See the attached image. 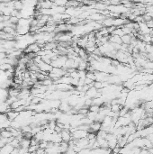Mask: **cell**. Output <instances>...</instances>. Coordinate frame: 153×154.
Instances as JSON below:
<instances>
[{
  "label": "cell",
  "instance_id": "obj_1",
  "mask_svg": "<svg viewBox=\"0 0 153 154\" xmlns=\"http://www.w3.org/2000/svg\"><path fill=\"white\" fill-rule=\"evenodd\" d=\"M68 60L67 56H58V58L52 60L51 65L52 68H58V69H62L64 65L66 63V60Z\"/></svg>",
  "mask_w": 153,
  "mask_h": 154
},
{
  "label": "cell",
  "instance_id": "obj_2",
  "mask_svg": "<svg viewBox=\"0 0 153 154\" xmlns=\"http://www.w3.org/2000/svg\"><path fill=\"white\" fill-rule=\"evenodd\" d=\"M41 50H42V48L40 47L36 43H32V44L28 45L27 48L23 52H25L26 54H28V53H35V54H37Z\"/></svg>",
  "mask_w": 153,
  "mask_h": 154
},
{
  "label": "cell",
  "instance_id": "obj_3",
  "mask_svg": "<svg viewBox=\"0 0 153 154\" xmlns=\"http://www.w3.org/2000/svg\"><path fill=\"white\" fill-rule=\"evenodd\" d=\"M101 127H102L101 123H99V122H93L89 126V131H88V133L96 134L101 130Z\"/></svg>",
  "mask_w": 153,
  "mask_h": 154
},
{
  "label": "cell",
  "instance_id": "obj_4",
  "mask_svg": "<svg viewBox=\"0 0 153 154\" xmlns=\"http://www.w3.org/2000/svg\"><path fill=\"white\" fill-rule=\"evenodd\" d=\"M60 136H61L62 142H69L72 140V134L69 130H65V129L62 130V132L60 133Z\"/></svg>",
  "mask_w": 153,
  "mask_h": 154
},
{
  "label": "cell",
  "instance_id": "obj_5",
  "mask_svg": "<svg viewBox=\"0 0 153 154\" xmlns=\"http://www.w3.org/2000/svg\"><path fill=\"white\" fill-rule=\"evenodd\" d=\"M37 66H38V68L40 69V71H43V72H46V73H50V72L52 70L51 65L46 64V63L43 62V61H42L40 64H38Z\"/></svg>",
  "mask_w": 153,
  "mask_h": 154
},
{
  "label": "cell",
  "instance_id": "obj_6",
  "mask_svg": "<svg viewBox=\"0 0 153 154\" xmlns=\"http://www.w3.org/2000/svg\"><path fill=\"white\" fill-rule=\"evenodd\" d=\"M0 137L5 138V139H9V138H13V134L11 131H8L7 129H2L0 130Z\"/></svg>",
  "mask_w": 153,
  "mask_h": 154
},
{
  "label": "cell",
  "instance_id": "obj_7",
  "mask_svg": "<svg viewBox=\"0 0 153 154\" xmlns=\"http://www.w3.org/2000/svg\"><path fill=\"white\" fill-rule=\"evenodd\" d=\"M14 149V148H13L10 144H5L3 148L0 149V154H10Z\"/></svg>",
  "mask_w": 153,
  "mask_h": 154
},
{
  "label": "cell",
  "instance_id": "obj_8",
  "mask_svg": "<svg viewBox=\"0 0 153 154\" xmlns=\"http://www.w3.org/2000/svg\"><path fill=\"white\" fill-rule=\"evenodd\" d=\"M109 43H115V44H120L122 45V38L117 36V35H110L109 37Z\"/></svg>",
  "mask_w": 153,
  "mask_h": 154
},
{
  "label": "cell",
  "instance_id": "obj_9",
  "mask_svg": "<svg viewBox=\"0 0 153 154\" xmlns=\"http://www.w3.org/2000/svg\"><path fill=\"white\" fill-rule=\"evenodd\" d=\"M69 149V142H61L60 143V154H64L66 153Z\"/></svg>",
  "mask_w": 153,
  "mask_h": 154
},
{
  "label": "cell",
  "instance_id": "obj_10",
  "mask_svg": "<svg viewBox=\"0 0 153 154\" xmlns=\"http://www.w3.org/2000/svg\"><path fill=\"white\" fill-rule=\"evenodd\" d=\"M133 34H125L122 37V43L123 44H126V45H130L132 43V40Z\"/></svg>",
  "mask_w": 153,
  "mask_h": 154
},
{
  "label": "cell",
  "instance_id": "obj_11",
  "mask_svg": "<svg viewBox=\"0 0 153 154\" xmlns=\"http://www.w3.org/2000/svg\"><path fill=\"white\" fill-rule=\"evenodd\" d=\"M19 116V113L17 112H14V111H11L9 112L8 113H6V116H7V119H8L10 122H13V121H15V119H16Z\"/></svg>",
  "mask_w": 153,
  "mask_h": 154
},
{
  "label": "cell",
  "instance_id": "obj_12",
  "mask_svg": "<svg viewBox=\"0 0 153 154\" xmlns=\"http://www.w3.org/2000/svg\"><path fill=\"white\" fill-rule=\"evenodd\" d=\"M117 146H118L117 137H115V138H114V139L108 141V149H110L111 151H113L115 147H117Z\"/></svg>",
  "mask_w": 153,
  "mask_h": 154
},
{
  "label": "cell",
  "instance_id": "obj_13",
  "mask_svg": "<svg viewBox=\"0 0 153 154\" xmlns=\"http://www.w3.org/2000/svg\"><path fill=\"white\" fill-rule=\"evenodd\" d=\"M31 146V140L28 139H25L23 138L20 142V148H25V149H29V147Z\"/></svg>",
  "mask_w": 153,
  "mask_h": 154
},
{
  "label": "cell",
  "instance_id": "obj_14",
  "mask_svg": "<svg viewBox=\"0 0 153 154\" xmlns=\"http://www.w3.org/2000/svg\"><path fill=\"white\" fill-rule=\"evenodd\" d=\"M123 108L122 105H120L119 104H112L111 105V111L112 112H114V113H119V111Z\"/></svg>",
  "mask_w": 153,
  "mask_h": 154
},
{
  "label": "cell",
  "instance_id": "obj_15",
  "mask_svg": "<svg viewBox=\"0 0 153 154\" xmlns=\"http://www.w3.org/2000/svg\"><path fill=\"white\" fill-rule=\"evenodd\" d=\"M14 10H16L18 12L22 11L23 10V2H14Z\"/></svg>",
  "mask_w": 153,
  "mask_h": 154
},
{
  "label": "cell",
  "instance_id": "obj_16",
  "mask_svg": "<svg viewBox=\"0 0 153 154\" xmlns=\"http://www.w3.org/2000/svg\"><path fill=\"white\" fill-rule=\"evenodd\" d=\"M89 112H92V113H99L100 111V107L99 105H95V104H92L91 107H89Z\"/></svg>",
  "mask_w": 153,
  "mask_h": 154
},
{
  "label": "cell",
  "instance_id": "obj_17",
  "mask_svg": "<svg viewBox=\"0 0 153 154\" xmlns=\"http://www.w3.org/2000/svg\"><path fill=\"white\" fill-rule=\"evenodd\" d=\"M53 4H54V6H65L66 7L68 2L65 1V0H62V1H54Z\"/></svg>",
  "mask_w": 153,
  "mask_h": 154
},
{
  "label": "cell",
  "instance_id": "obj_18",
  "mask_svg": "<svg viewBox=\"0 0 153 154\" xmlns=\"http://www.w3.org/2000/svg\"><path fill=\"white\" fill-rule=\"evenodd\" d=\"M9 22L14 25H17V23L19 22V19L16 17V16H10V19H9Z\"/></svg>",
  "mask_w": 153,
  "mask_h": 154
},
{
  "label": "cell",
  "instance_id": "obj_19",
  "mask_svg": "<svg viewBox=\"0 0 153 154\" xmlns=\"http://www.w3.org/2000/svg\"><path fill=\"white\" fill-rule=\"evenodd\" d=\"M0 53H5V50L3 45L0 44Z\"/></svg>",
  "mask_w": 153,
  "mask_h": 154
},
{
  "label": "cell",
  "instance_id": "obj_20",
  "mask_svg": "<svg viewBox=\"0 0 153 154\" xmlns=\"http://www.w3.org/2000/svg\"><path fill=\"white\" fill-rule=\"evenodd\" d=\"M6 58V54L5 53H0V60H2Z\"/></svg>",
  "mask_w": 153,
  "mask_h": 154
},
{
  "label": "cell",
  "instance_id": "obj_21",
  "mask_svg": "<svg viewBox=\"0 0 153 154\" xmlns=\"http://www.w3.org/2000/svg\"><path fill=\"white\" fill-rule=\"evenodd\" d=\"M110 154H116V153H115V152H113V151H112V152H111Z\"/></svg>",
  "mask_w": 153,
  "mask_h": 154
},
{
  "label": "cell",
  "instance_id": "obj_22",
  "mask_svg": "<svg viewBox=\"0 0 153 154\" xmlns=\"http://www.w3.org/2000/svg\"><path fill=\"white\" fill-rule=\"evenodd\" d=\"M29 154H36V153H29Z\"/></svg>",
  "mask_w": 153,
  "mask_h": 154
}]
</instances>
